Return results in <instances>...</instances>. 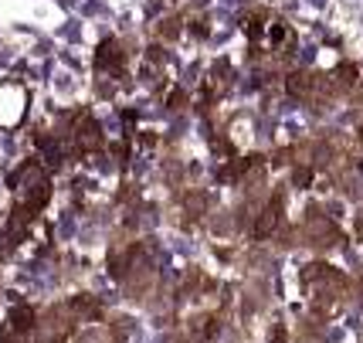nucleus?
<instances>
[{
  "mask_svg": "<svg viewBox=\"0 0 363 343\" xmlns=\"http://www.w3.org/2000/svg\"><path fill=\"white\" fill-rule=\"evenodd\" d=\"M360 143H363V129H360Z\"/></svg>",
  "mask_w": 363,
  "mask_h": 343,
  "instance_id": "obj_1",
  "label": "nucleus"
}]
</instances>
